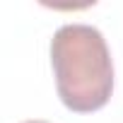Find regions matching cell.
Wrapping results in <instances>:
<instances>
[{
    "label": "cell",
    "mask_w": 123,
    "mask_h": 123,
    "mask_svg": "<svg viewBox=\"0 0 123 123\" xmlns=\"http://www.w3.org/2000/svg\"><path fill=\"white\" fill-rule=\"evenodd\" d=\"M58 97L75 113L101 109L113 92V63L104 34L89 24H63L51 39Z\"/></svg>",
    "instance_id": "1"
},
{
    "label": "cell",
    "mask_w": 123,
    "mask_h": 123,
    "mask_svg": "<svg viewBox=\"0 0 123 123\" xmlns=\"http://www.w3.org/2000/svg\"><path fill=\"white\" fill-rule=\"evenodd\" d=\"M24 123H48V121H39L36 118V121H24Z\"/></svg>",
    "instance_id": "2"
}]
</instances>
